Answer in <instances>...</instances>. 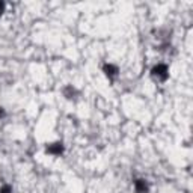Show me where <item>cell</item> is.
<instances>
[{"mask_svg": "<svg viewBox=\"0 0 193 193\" xmlns=\"http://www.w3.org/2000/svg\"><path fill=\"white\" fill-rule=\"evenodd\" d=\"M2 11H3V3H0V14H2Z\"/></svg>", "mask_w": 193, "mask_h": 193, "instance_id": "cell-4", "label": "cell"}, {"mask_svg": "<svg viewBox=\"0 0 193 193\" xmlns=\"http://www.w3.org/2000/svg\"><path fill=\"white\" fill-rule=\"evenodd\" d=\"M136 190H137L139 193H145V192H147V184H145V181L139 180V181L136 183Z\"/></svg>", "mask_w": 193, "mask_h": 193, "instance_id": "cell-2", "label": "cell"}, {"mask_svg": "<svg viewBox=\"0 0 193 193\" xmlns=\"http://www.w3.org/2000/svg\"><path fill=\"white\" fill-rule=\"evenodd\" d=\"M154 76H158V77H162V78H166L168 77V70H166V67L164 65H158L157 68H154Z\"/></svg>", "mask_w": 193, "mask_h": 193, "instance_id": "cell-1", "label": "cell"}, {"mask_svg": "<svg viewBox=\"0 0 193 193\" xmlns=\"http://www.w3.org/2000/svg\"><path fill=\"white\" fill-rule=\"evenodd\" d=\"M11 192H12V190H11V187H9V185H5V187L0 190V193H11Z\"/></svg>", "mask_w": 193, "mask_h": 193, "instance_id": "cell-3", "label": "cell"}]
</instances>
